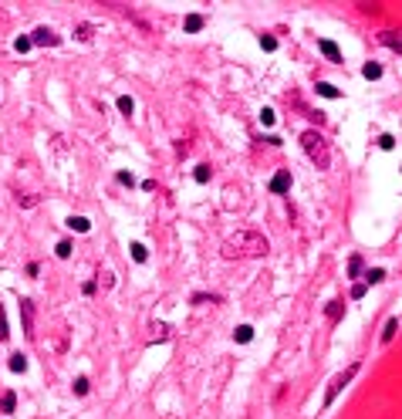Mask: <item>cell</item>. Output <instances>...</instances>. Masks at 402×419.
<instances>
[{"instance_id":"1","label":"cell","mask_w":402,"mask_h":419,"mask_svg":"<svg viewBox=\"0 0 402 419\" xmlns=\"http://www.w3.org/2000/svg\"><path fill=\"white\" fill-rule=\"evenodd\" d=\"M270 250L267 237L264 233H253V230H240V233H233L223 240V257L233 261V257H264Z\"/></svg>"},{"instance_id":"2","label":"cell","mask_w":402,"mask_h":419,"mask_svg":"<svg viewBox=\"0 0 402 419\" xmlns=\"http://www.w3.org/2000/svg\"><path fill=\"white\" fill-rule=\"evenodd\" d=\"M301 146H304L307 159L318 166V169H328V162H331V149H328V139L318 129H307V132H301Z\"/></svg>"},{"instance_id":"3","label":"cell","mask_w":402,"mask_h":419,"mask_svg":"<svg viewBox=\"0 0 402 419\" xmlns=\"http://www.w3.org/2000/svg\"><path fill=\"white\" fill-rule=\"evenodd\" d=\"M355 372H358V362H355V365H348L345 372H338V375L331 379V385H328V392H325V406H331V402L338 399V392H342L345 385L352 382V375H355Z\"/></svg>"},{"instance_id":"4","label":"cell","mask_w":402,"mask_h":419,"mask_svg":"<svg viewBox=\"0 0 402 419\" xmlns=\"http://www.w3.org/2000/svg\"><path fill=\"white\" fill-rule=\"evenodd\" d=\"M20 318H24V335L34 338V335H38V331H34V308H31L27 298H20Z\"/></svg>"},{"instance_id":"5","label":"cell","mask_w":402,"mask_h":419,"mask_svg":"<svg viewBox=\"0 0 402 419\" xmlns=\"http://www.w3.org/2000/svg\"><path fill=\"white\" fill-rule=\"evenodd\" d=\"M57 41H61V38H57L51 27H38V31H34V38H31V44H38V48H54Z\"/></svg>"},{"instance_id":"6","label":"cell","mask_w":402,"mask_h":419,"mask_svg":"<svg viewBox=\"0 0 402 419\" xmlns=\"http://www.w3.org/2000/svg\"><path fill=\"white\" fill-rule=\"evenodd\" d=\"M291 190V169H281L270 179V193H287Z\"/></svg>"},{"instance_id":"7","label":"cell","mask_w":402,"mask_h":419,"mask_svg":"<svg viewBox=\"0 0 402 419\" xmlns=\"http://www.w3.org/2000/svg\"><path fill=\"white\" fill-rule=\"evenodd\" d=\"M203 24H206V17H203V14H190V17H186V24H183V27H186V31H190V34H196V31H203Z\"/></svg>"},{"instance_id":"8","label":"cell","mask_w":402,"mask_h":419,"mask_svg":"<svg viewBox=\"0 0 402 419\" xmlns=\"http://www.w3.org/2000/svg\"><path fill=\"white\" fill-rule=\"evenodd\" d=\"M14 409H17V396L7 389V392L0 396V413H14Z\"/></svg>"},{"instance_id":"9","label":"cell","mask_w":402,"mask_h":419,"mask_svg":"<svg viewBox=\"0 0 402 419\" xmlns=\"http://www.w3.org/2000/svg\"><path fill=\"white\" fill-rule=\"evenodd\" d=\"M318 48H321L331 61H342V51H338V44H335V41H318Z\"/></svg>"},{"instance_id":"10","label":"cell","mask_w":402,"mask_h":419,"mask_svg":"<svg viewBox=\"0 0 402 419\" xmlns=\"http://www.w3.org/2000/svg\"><path fill=\"white\" fill-rule=\"evenodd\" d=\"M68 227L78 230V233H88V230H92V223H88L85 216H68Z\"/></svg>"},{"instance_id":"11","label":"cell","mask_w":402,"mask_h":419,"mask_svg":"<svg viewBox=\"0 0 402 419\" xmlns=\"http://www.w3.org/2000/svg\"><path fill=\"white\" fill-rule=\"evenodd\" d=\"M132 261L135 264H146V261H149V250H146V244H132Z\"/></svg>"},{"instance_id":"12","label":"cell","mask_w":402,"mask_h":419,"mask_svg":"<svg viewBox=\"0 0 402 419\" xmlns=\"http://www.w3.org/2000/svg\"><path fill=\"white\" fill-rule=\"evenodd\" d=\"M10 372H27V355L14 352V355H10Z\"/></svg>"},{"instance_id":"13","label":"cell","mask_w":402,"mask_h":419,"mask_svg":"<svg viewBox=\"0 0 402 419\" xmlns=\"http://www.w3.org/2000/svg\"><path fill=\"white\" fill-rule=\"evenodd\" d=\"M233 338H237V342H240V345H247L250 338H253V328H250V324H240V328L233 331Z\"/></svg>"},{"instance_id":"14","label":"cell","mask_w":402,"mask_h":419,"mask_svg":"<svg viewBox=\"0 0 402 419\" xmlns=\"http://www.w3.org/2000/svg\"><path fill=\"white\" fill-rule=\"evenodd\" d=\"M342 311H345V301H331V305H328V321L335 324L338 318H342Z\"/></svg>"},{"instance_id":"15","label":"cell","mask_w":402,"mask_h":419,"mask_svg":"<svg viewBox=\"0 0 402 419\" xmlns=\"http://www.w3.org/2000/svg\"><path fill=\"white\" fill-rule=\"evenodd\" d=\"M382 281H385V270H382V267H372V270L365 274V284H382Z\"/></svg>"},{"instance_id":"16","label":"cell","mask_w":402,"mask_h":419,"mask_svg":"<svg viewBox=\"0 0 402 419\" xmlns=\"http://www.w3.org/2000/svg\"><path fill=\"white\" fill-rule=\"evenodd\" d=\"M396 331H399V318H389V324H385V331H382V342H392Z\"/></svg>"},{"instance_id":"17","label":"cell","mask_w":402,"mask_h":419,"mask_svg":"<svg viewBox=\"0 0 402 419\" xmlns=\"http://www.w3.org/2000/svg\"><path fill=\"white\" fill-rule=\"evenodd\" d=\"M318 95H325V98H338L342 92H338L335 85H328V81H318Z\"/></svg>"},{"instance_id":"18","label":"cell","mask_w":402,"mask_h":419,"mask_svg":"<svg viewBox=\"0 0 402 419\" xmlns=\"http://www.w3.org/2000/svg\"><path fill=\"white\" fill-rule=\"evenodd\" d=\"M362 75L368 78V81H372V78H379V75H382V64H375V61H368V64H365V68H362Z\"/></svg>"},{"instance_id":"19","label":"cell","mask_w":402,"mask_h":419,"mask_svg":"<svg viewBox=\"0 0 402 419\" xmlns=\"http://www.w3.org/2000/svg\"><path fill=\"white\" fill-rule=\"evenodd\" d=\"M118 112H122V115H132L135 112V102L129 95H122V98H118Z\"/></svg>"},{"instance_id":"20","label":"cell","mask_w":402,"mask_h":419,"mask_svg":"<svg viewBox=\"0 0 402 419\" xmlns=\"http://www.w3.org/2000/svg\"><path fill=\"white\" fill-rule=\"evenodd\" d=\"M348 274H352V277H358V274H362V257H358V254L348 261Z\"/></svg>"},{"instance_id":"21","label":"cell","mask_w":402,"mask_h":419,"mask_svg":"<svg viewBox=\"0 0 402 419\" xmlns=\"http://www.w3.org/2000/svg\"><path fill=\"white\" fill-rule=\"evenodd\" d=\"M54 254L61 257V261H68V257H71V244H68V240H61V244L54 247Z\"/></svg>"},{"instance_id":"22","label":"cell","mask_w":402,"mask_h":419,"mask_svg":"<svg viewBox=\"0 0 402 419\" xmlns=\"http://www.w3.org/2000/svg\"><path fill=\"white\" fill-rule=\"evenodd\" d=\"M260 48H264V51H277V38H274V34H264V38H260Z\"/></svg>"},{"instance_id":"23","label":"cell","mask_w":402,"mask_h":419,"mask_svg":"<svg viewBox=\"0 0 402 419\" xmlns=\"http://www.w3.org/2000/svg\"><path fill=\"white\" fill-rule=\"evenodd\" d=\"M196 183H210V166H196Z\"/></svg>"},{"instance_id":"24","label":"cell","mask_w":402,"mask_h":419,"mask_svg":"<svg viewBox=\"0 0 402 419\" xmlns=\"http://www.w3.org/2000/svg\"><path fill=\"white\" fill-rule=\"evenodd\" d=\"M260 122H264V125H274V122H277L274 108H260Z\"/></svg>"},{"instance_id":"25","label":"cell","mask_w":402,"mask_h":419,"mask_svg":"<svg viewBox=\"0 0 402 419\" xmlns=\"http://www.w3.org/2000/svg\"><path fill=\"white\" fill-rule=\"evenodd\" d=\"M10 331H7V318H3V305H0V342H7Z\"/></svg>"},{"instance_id":"26","label":"cell","mask_w":402,"mask_h":419,"mask_svg":"<svg viewBox=\"0 0 402 419\" xmlns=\"http://www.w3.org/2000/svg\"><path fill=\"white\" fill-rule=\"evenodd\" d=\"M14 48H17L20 54H24V51H31L34 44H31V38H17V41H14Z\"/></svg>"},{"instance_id":"27","label":"cell","mask_w":402,"mask_h":419,"mask_svg":"<svg viewBox=\"0 0 402 419\" xmlns=\"http://www.w3.org/2000/svg\"><path fill=\"white\" fill-rule=\"evenodd\" d=\"M75 392H78V396L88 392V379H85V375H78V379H75Z\"/></svg>"},{"instance_id":"28","label":"cell","mask_w":402,"mask_h":419,"mask_svg":"<svg viewBox=\"0 0 402 419\" xmlns=\"http://www.w3.org/2000/svg\"><path fill=\"white\" fill-rule=\"evenodd\" d=\"M382 41H385V44H389V48H392V51H402V41H399V38H392V34H385Z\"/></svg>"},{"instance_id":"29","label":"cell","mask_w":402,"mask_h":419,"mask_svg":"<svg viewBox=\"0 0 402 419\" xmlns=\"http://www.w3.org/2000/svg\"><path fill=\"white\" fill-rule=\"evenodd\" d=\"M78 38H81V41H92V24H81V27H78Z\"/></svg>"},{"instance_id":"30","label":"cell","mask_w":402,"mask_h":419,"mask_svg":"<svg viewBox=\"0 0 402 419\" xmlns=\"http://www.w3.org/2000/svg\"><path fill=\"white\" fill-rule=\"evenodd\" d=\"M118 183H122V186H132V183H135V179H132V172H125V169H122V172H118Z\"/></svg>"},{"instance_id":"31","label":"cell","mask_w":402,"mask_h":419,"mask_svg":"<svg viewBox=\"0 0 402 419\" xmlns=\"http://www.w3.org/2000/svg\"><path fill=\"white\" fill-rule=\"evenodd\" d=\"M379 146H382V149H396V139H392V135H382Z\"/></svg>"}]
</instances>
